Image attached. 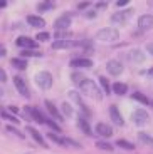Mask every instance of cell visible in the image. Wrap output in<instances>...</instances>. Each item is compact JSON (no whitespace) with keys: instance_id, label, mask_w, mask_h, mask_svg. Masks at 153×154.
<instances>
[{"instance_id":"cell-13","label":"cell","mask_w":153,"mask_h":154,"mask_svg":"<svg viewBox=\"0 0 153 154\" xmlns=\"http://www.w3.org/2000/svg\"><path fill=\"white\" fill-rule=\"evenodd\" d=\"M71 67H77V69H91L93 60L91 59H86V57L73 59V60H71Z\"/></svg>"},{"instance_id":"cell-10","label":"cell","mask_w":153,"mask_h":154,"mask_svg":"<svg viewBox=\"0 0 153 154\" xmlns=\"http://www.w3.org/2000/svg\"><path fill=\"white\" fill-rule=\"evenodd\" d=\"M96 134H99L101 137H111L113 136V127L109 124H104V122H98L94 127Z\"/></svg>"},{"instance_id":"cell-17","label":"cell","mask_w":153,"mask_h":154,"mask_svg":"<svg viewBox=\"0 0 153 154\" xmlns=\"http://www.w3.org/2000/svg\"><path fill=\"white\" fill-rule=\"evenodd\" d=\"M77 126H79V129L84 132L86 136H93V134H94V132L91 131V126H89V122L84 119V116H77Z\"/></svg>"},{"instance_id":"cell-3","label":"cell","mask_w":153,"mask_h":154,"mask_svg":"<svg viewBox=\"0 0 153 154\" xmlns=\"http://www.w3.org/2000/svg\"><path fill=\"white\" fill-rule=\"evenodd\" d=\"M35 84H37L41 89H44V91L50 89L52 87V75H50V72H47V70L37 72L35 74Z\"/></svg>"},{"instance_id":"cell-32","label":"cell","mask_w":153,"mask_h":154,"mask_svg":"<svg viewBox=\"0 0 153 154\" xmlns=\"http://www.w3.org/2000/svg\"><path fill=\"white\" fill-rule=\"evenodd\" d=\"M49 8H54V4H52V2H41V4L37 5V10H39V12L49 10Z\"/></svg>"},{"instance_id":"cell-36","label":"cell","mask_w":153,"mask_h":154,"mask_svg":"<svg viewBox=\"0 0 153 154\" xmlns=\"http://www.w3.org/2000/svg\"><path fill=\"white\" fill-rule=\"evenodd\" d=\"M46 124H47V126H50L52 129H56V131H59V132H61V127H59V124H56L54 121H50V119H46Z\"/></svg>"},{"instance_id":"cell-44","label":"cell","mask_w":153,"mask_h":154,"mask_svg":"<svg viewBox=\"0 0 153 154\" xmlns=\"http://www.w3.org/2000/svg\"><path fill=\"white\" fill-rule=\"evenodd\" d=\"M10 112H12V114H17V112H19V109H17V107H10Z\"/></svg>"},{"instance_id":"cell-46","label":"cell","mask_w":153,"mask_h":154,"mask_svg":"<svg viewBox=\"0 0 153 154\" xmlns=\"http://www.w3.org/2000/svg\"><path fill=\"white\" fill-rule=\"evenodd\" d=\"M4 97H5V94H4V89L0 87V99H4Z\"/></svg>"},{"instance_id":"cell-40","label":"cell","mask_w":153,"mask_h":154,"mask_svg":"<svg viewBox=\"0 0 153 154\" xmlns=\"http://www.w3.org/2000/svg\"><path fill=\"white\" fill-rule=\"evenodd\" d=\"M5 54H7V49L0 44V57H5Z\"/></svg>"},{"instance_id":"cell-12","label":"cell","mask_w":153,"mask_h":154,"mask_svg":"<svg viewBox=\"0 0 153 154\" xmlns=\"http://www.w3.org/2000/svg\"><path fill=\"white\" fill-rule=\"evenodd\" d=\"M69 25H71V14H64L59 19H56V22H54V27L57 30H66Z\"/></svg>"},{"instance_id":"cell-6","label":"cell","mask_w":153,"mask_h":154,"mask_svg":"<svg viewBox=\"0 0 153 154\" xmlns=\"http://www.w3.org/2000/svg\"><path fill=\"white\" fill-rule=\"evenodd\" d=\"M106 70H108V74H109V75L118 77V75H121V74H123V70H125V66H123L119 60H108Z\"/></svg>"},{"instance_id":"cell-11","label":"cell","mask_w":153,"mask_h":154,"mask_svg":"<svg viewBox=\"0 0 153 154\" xmlns=\"http://www.w3.org/2000/svg\"><path fill=\"white\" fill-rule=\"evenodd\" d=\"M109 116H111V119H113V122L116 124V126H119V127H123L125 126V119H123V116L119 114V109H118V106H109Z\"/></svg>"},{"instance_id":"cell-23","label":"cell","mask_w":153,"mask_h":154,"mask_svg":"<svg viewBox=\"0 0 153 154\" xmlns=\"http://www.w3.org/2000/svg\"><path fill=\"white\" fill-rule=\"evenodd\" d=\"M138 139H140V143L145 144V146H153V137L148 132H138Z\"/></svg>"},{"instance_id":"cell-30","label":"cell","mask_w":153,"mask_h":154,"mask_svg":"<svg viewBox=\"0 0 153 154\" xmlns=\"http://www.w3.org/2000/svg\"><path fill=\"white\" fill-rule=\"evenodd\" d=\"M96 147L98 149H101V151H113V144H109V143H106V141H98L96 143Z\"/></svg>"},{"instance_id":"cell-16","label":"cell","mask_w":153,"mask_h":154,"mask_svg":"<svg viewBox=\"0 0 153 154\" xmlns=\"http://www.w3.org/2000/svg\"><path fill=\"white\" fill-rule=\"evenodd\" d=\"M145 52H143L142 49H133L130 52V60L133 62V64H143L145 62Z\"/></svg>"},{"instance_id":"cell-8","label":"cell","mask_w":153,"mask_h":154,"mask_svg":"<svg viewBox=\"0 0 153 154\" xmlns=\"http://www.w3.org/2000/svg\"><path fill=\"white\" fill-rule=\"evenodd\" d=\"M138 27L140 30H151L153 29V15L151 14H145L138 19Z\"/></svg>"},{"instance_id":"cell-38","label":"cell","mask_w":153,"mask_h":154,"mask_svg":"<svg viewBox=\"0 0 153 154\" xmlns=\"http://www.w3.org/2000/svg\"><path fill=\"white\" fill-rule=\"evenodd\" d=\"M146 52H148L150 55H153V42H148V44H146Z\"/></svg>"},{"instance_id":"cell-28","label":"cell","mask_w":153,"mask_h":154,"mask_svg":"<svg viewBox=\"0 0 153 154\" xmlns=\"http://www.w3.org/2000/svg\"><path fill=\"white\" fill-rule=\"evenodd\" d=\"M12 66L15 67V69H20V70H25L27 69V62L24 60V59H19V57H15V59H12Z\"/></svg>"},{"instance_id":"cell-2","label":"cell","mask_w":153,"mask_h":154,"mask_svg":"<svg viewBox=\"0 0 153 154\" xmlns=\"http://www.w3.org/2000/svg\"><path fill=\"white\" fill-rule=\"evenodd\" d=\"M96 37L99 38L101 42H116V40L119 38V32L116 30V29H113V27H106V29L98 30Z\"/></svg>"},{"instance_id":"cell-29","label":"cell","mask_w":153,"mask_h":154,"mask_svg":"<svg viewBox=\"0 0 153 154\" xmlns=\"http://www.w3.org/2000/svg\"><path fill=\"white\" fill-rule=\"evenodd\" d=\"M99 84H101V87H103L104 94H111V85H109V81H108L106 77H103V75L99 77Z\"/></svg>"},{"instance_id":"cell-43","label":"cell","mask_w":153,"mask_h":154,"mask_svg":"<svg viewBox=\"0 0 153 154\" xmlns=\"http://www.w3.org/2000/svg\"><path fill=\"white\" fill-rule=\"evenodd\" d=\"M77 7H79V8H86V7H89V2H81Z\"/></svg>"},{"instance_id":"cell-4","label":"cell","mask_w":153,"mask_h":154,"mask_svg":"<svg viewBox=\"0 0 153 154\" xmlns=\"http://www.w3.org/2000/svg\"><path fill=\"white\" fill-rule=\"evenodd\" d=\"M83 45H89V44L84 42V40H73V38L52 42V49H74V47H83Z\"/></svg>"},{"instance_id":"cell-14","label":"cell","mask_w":153,"mask_h":154,"mask_svg":"<svg viewBox=\"0 0 153 154\" xmlns=\"http://www.w3.org/2000/svg\"><path fill=\"white\" fill-rule=\"evenodd\" d=\"M131 12H133V10L116 12V14H113V15H111V22H113V23H123V22H126V20L131 17Z\"/></svg>"},{"instance_id":"cell-31","label":"cell","mask_w":153,"mask_h":154,"mask_svg":"<svg viewBox=\"0 0 153 154\" xmlns=\"http://www.w3.org/2000/svg\"><path fill=\"white\" fill-rule=\"evenodd\" d=\"M22 57H41L42 52H39V50H25V52H20Z\"/></svg>"},{"instance_id":"cell-27","label":"cell","mask_w":153,"mask_h":154,"mask_svg":"<svg viewBox=\"0 0 153 154\" xmlns=\"http://www.w3.org/2000/svg\"><path fill=\"white\" fill-rule=\"evenodd\" d=\"M116 146H119L121 149H126V151H133L135 149V144H131L130 141H126V139H118V141H116Z\"/></svg>"},{"instance_id":"cell-26","label":"cell","mask_w":153,"mask_h":154,"mask_svg":"<svg viewBox=\"0 0 153 154\" xmlns=\"http://www.w3.org/2000/svg\"><path fill=\"white\" fill-rule=\"evenodd\" d=\"M47 137L52 139L54 143L59 144V146H66V144H67V139L61 137V136H57V134H54V132H49V134H47Z\"/></svg>"},{"instance_id":"cell-41","label":"cell","mask_w":153,"mask_h":154,"mask_svg":"<svg viewBox=\"0 0 153 154\" xmlns=\"http://www.w3.org/2000/svg\"><path fill=\"white\" fill-rule=\"evenodd\" d=\"M8 131H10V132H14V134H15V136H19V137H24V134H20V132L17 131V129H14V127H8Z\"/></svg>"},{"instance_id":"cell-45","label":"cell","mask_w":153,"mask_h":154,"mask_svg":"<svg viewBox=\"0 0 153 154\" xmlns=\"http://www.w3.org/2000/svg\"><path fill=\"white\" fill-rule=\"evenodd\" d=\"M88 17H89V19H93V17H96V12H89V14H88Z\"/></svg>"},{"instance_id":"cell-22","label":"cell","mask_w":153,"mask_h":154,"mask_svg":"<svg viewBox=\"0 0 153 154\" xmlns=\"http://www.w3.org/2000/svg\"><path fill=\"white\" fill-rule=\"evenodd\" d=\"M111 91L115 94H118V96H123V94L128 92V85L123 84V82H115V84L111 85Z\"/></svg>"},{"instance_id":"cell-1","label":"cell","mask_w":153,"mask_h":154,"mask_svg":"<svg viewBox=\"0 0 153 154\" xmlns=\"http://www.w3.org/2000/svg\"><path fill=\"white\" fill-rule=\"evenodd\" d=\"M77 87L81 89V92L84 94V96L91 97V99H96V100L103 99V91L99 89V85L96 84L94 81L88 79V77H84V79L77 84Z\"/></svg>"},{"instance_id":"cell-47","label":"cell","mask_w":153,"mask_h":154,"mask_svg":"<svg viewBox=\"0 0 153 154\" xmlns=\"http://www.w3.org/2000/svg\"><path fill=\"white\" fill-rule=\"evenodd\" d=\"M146 74H148V75L151 77V79H153V67H151V69H150V70H148V72H146Z\"/></svg>"},{"instance_id":"cell-42","label":"cell","mask_w":153,"mask_h":154,"mask_svg":"<svg viewBox=\"0 0 153 154\" xmlns=\"http://www.w3.org/2000/svg\"><path fill=\"white\" fill-rule=\"evenodd\" d=\"M96 7H98V8H106L108 7V2H98Z\"/></svg>"},{"instance_id":"cell-9","label":"cell","mask_w":153,"mask_h":154,"mask_svg":"<svg viewBox=\"0 0 153 154\" xmlns=\"http://www.w3.org/2000/svg\"><path fill=\"white\" fill-rule=\"evenodd\" d=\"M15 44L19 47H22V49H29V50H32V49H37V42L35 40H32L31 37H25V35H22V37H19L15 40Z\"/></svg>"},{"instance_id":"cell-20","label":"cell","mask_w":153,"mask_h":154,"mask_svg":"<svg viewBox=\"0 0 153 154\" xmlns=\"http://www.w3.org/2000/svg\"><path fill=\"white\" fill-rule=\"evenodd\" d=\"M44 106H46V109L49 111V114L52 116L54 119H59V121H62V116H61V112H59V109L56 107V106H54L52 102H50V100H46V102H44Z\"/></svg>"},{"instance_id":"cell-24","label":"cell","mask_w":153,"mask_h":154,"mask_svg":"<svg viewBox=\"0 0 153 154\" xmlns=\"http://www.w3.org/2000/svg\"><path fill=\"white\" fill-rule=\"evenodd\" d=\"M131 97H133L135 100H138L140 104H143V106H150V104H151L148 97H146L145 94H142V92H133V96H131Z\"/></svg>"},{"instance_id":"cell-34","label":"cell","mask_w":153,"mask_h":154,"mask_svg":"<svg viewBox=\"0 0 153 154\" xmlns=\"http://www.w3.org/2000/svg\"><path fill=\"white\" fill-rule=\"evenodd\" d=\"M66 37H71V34L66 32V30H57L56 32V38H57V40H66Z\"/></svg>"},{"instance_id":"cell-19","label":"cell","mask_w":153,"mask_h":154,"mask_svg":"<svg viewBox=\"0 0 153 154\" xmlns=\"http://www.w3.org/2000/svg\"><path fill=\"white\" fill-rule=\"evenodd\" d=\"M27 23L29 25H32V27H44L46 25V20L42 19V17H39V15H27Z\"/></svg>"},{"instance_id":"cell-39","label":"cell","mask_w":153,"mask_h":154,"mask_svg":"<svg viewBox=\"0 0 153 154\" xmlns=\"http://www.w3.org/2000/svg\"><path fill=\"white\" fill-rule=\"evenodd\" d=\"M128 4H130V0H119V2H116V5H118V7H126Z\"/></svg>"},{"instance_id":"cell-21","label":"cell","mask_w":153,"mask_h":154,"mask_svg":"<svg viewBox=\"0 0 153 154\" xmlns=\"http://www.w3.org/2000/svg\"><path fill=\"white\" fill-rule=\"evenodd\" d=\"M27 132H29V134H31L32 137H34L39 144H41V146H46V141H44V137L41 136V132H39L37 129H34L32 126H27Z\"/></svg>"},{"instance_id":"cell-33","label":"cell","mask_w":153,"mask_h":154,"mask_svg":"<svg viewBox=\"0 0 153 154\" xmlns=\"http://www.w3.org/2000/svg\"><path fill=\"white\" fill-rule=\"evenodd\" d=\"M2 117H4V119H7V121H10V122H14V124H19V119H17L15 116L8 114V112H5V111H2Z\"/></svg>"},{"instance_id":"cell-7","label":"cell","mask_w":153,"mask_h":154,"mask_svg":"<svg viewBox=\"0 0 153 154\" xmlns=\"http://www.w3.org/2000/svg\"><path fill=\"white\" fill-rule=\"evenodd\" d=\"M14 84H15V89L22 94L24 97H31V92H29V85H27L25 79L20 75H15L14 77Z\"/></svg>"},{"instance_id":"cell-37","label":"cell","mask_w":153,"mask_h":154,"mask_svg":"<svg viewBox=\"0 0 153 154\" xmlns=\"http://www.w3.org/2000/svg\"><path fill=\"white\" fill-rule=\"evenodd\" d=\"M0 82H7V72L0 67Z\"/></svg>"},{"instance_id":"cell-15","label":"cell","mask_w":153,"mask_h":154,"mask_svg":"<svg viewBox=\"0 0 153 154\" xmlns=\"http://www.w3.org/2000/svg\"><path fill=\"white\" fill-rule=\"evenodd\" d=\"M69 97L73 99V102H76V104L79 106V107H81V111H83V112H86V116H91V111H89V109L84 106V102H83L81 96L76 92V91H71V92H69Z\"/></svg>"},{"instance_id":"cell-5","label":"cell","mask_w":153,"mask_h":154,"mask_svg":"<svg viewBox=\"0 0 153 154\" xmlns=\"http://www.w3.org/2000/svg\"><path fill=\"white\" fill-rule=\"evenodd\" d=\"M131 121H133L136 126H145L150 121V114L145 109H136V111H133V114H131Z\"/></svg>"},{"instance_id":"cell-18","label":"cell","mask_w":153,"mask_h":154,"mask_svg":"<svg viewBox=\"0 0 153 154\" xmlns=\"http://www.w3.org/2000/svg\"><path fill=\"white\" fill-rule=\"evenodd\" d=\"M25 111L29 112V114L32 116V119H35L39 124H46V119H47V117H46V116H44L41 111H37L35 107H25Z\"/></svg>"},{"instance_id":"cell-48","label":"cell","mask_w":153,"mask_h":154,"mask_svg":"<svg viewBox=\"0 0 153 154\" xmlns=\"http://www.w3.org/2000/svg\"><path fill=\"white\" fill-rule=\"evenodd\" d=\"M4 7H7V2H0V8H4Z\"/></svg>"},{"instance_id":"cell-25","label":"cell","mask_w":153,"mask_h":154,"mask_svg":"<svg viewBox=\"0 0 153 154\" xmlns=\"http://www.w3.org/2000/svg\"><path fill=\"white\" fill-rule=\"evenodd\" d=\"M61 111H62V114H64L66 117H73V116H74V109L71 107L69 102H62V104H61Z\"/></svg>"},{"instance_id":"cell-35","label":"cell","mask_w":153,"mask_h":154,"mask_svg":"<svg viewBox=\"0 0 153 154\" xmlns=\"http://www.w3.org/2000/svg\"><path fill=\"white\" fill-rule=\"evenodd\" d=\"M35 38H37L39 42H46L47 38H49V34H47V32H39V34L35 35Z\"/></svg>"}]
</instances>
